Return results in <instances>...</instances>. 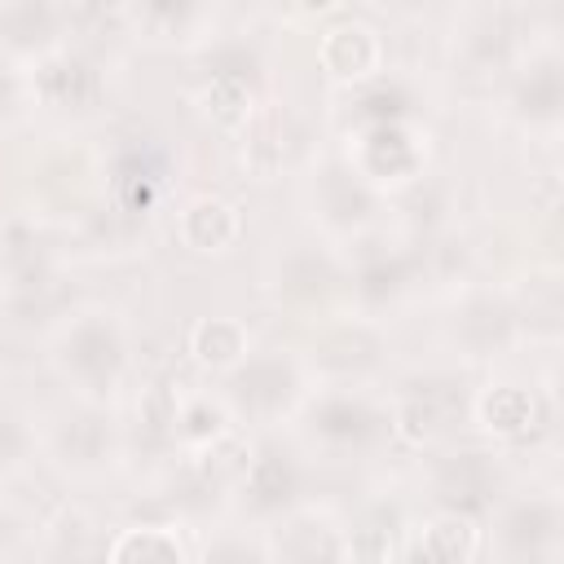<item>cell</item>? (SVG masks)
Instances as JSON below:
<instances>
[{
	"label": "cell",
	"mask_w": 564,
	"mask_h": 564,
	"mask_svg": "<svg viewBox=\"0 0 564 564\" xmlns=\"http://www.w3.org/2000/svg\"><path fill=\"white\" fill-rule=\"evenodd\" d=\"M53 366L62 370L66 383H75V392L101 401L119 388L128 370V335L110 313H84L57 335Z\"/></svg>",
	"instance_id": "1"
},
{
	"label": "cell",
	"mask_w": 564,
	"mask_h": 564,
	"mask_svg": "<svg viewBox=\"0 0 564 564\" xmlns=\"http://www.w3.org/2000/svg\"><path fill=\"white\" fill-rule=\"evenodd\" d=\"M304 397V370L286 352H264V357H242L225 375V405L242 419L273 423L282 419L295 401Z\"/></svg>",
	"instance_id": "2"
},
{
	"label": "cell",
	"mask_w": 564,
	"mask_h": 564,
	"mask_svg": "<svg viewBox=\"0 0 564 564\" xmlns=\"http://www.w3.org/2000/svg\"><path fill=\"white\" fill-rule=\"evenodd\" d=\"M471 410V397H467V383L458 375H419L410 383H401V397L392 405V423L405 441L414 445H427V441H441L449 436L463 414Z\"/></svg>",
	"instance_id": "3"
},
{
	"label": "cell",
	"mask_w": 564,
	"mask_h": 564,
	"mask_svg": "<svg viewBox=\"0 0 564 564\" xmlns=\"http://www.w3.org/2000/svg\"><path fill=\"white\" fill-rule=\"evenodd\" d=\"M300 489H304V463L291 445L282 441H260L247 458H242V480H238V494H242V507L260 520H273V516H286L295 511L300 502Z\"/></svg>",
	"instance_id": "4"
},
{
	"label": "cell",
	"mask_w": 564,
	"mask_h": 564,
	"mask_svg": "<svg viewBox=\"0 0 564 564\" xmlns=\"http://www.w3.org/2000/svg\"><path fill=\"white\" fill-rule=\"evenodd\" d=\"M313 212L330 234H361L375 225L379 189L348 159H330L313 172Z\"/></svg>",
	"instance_id": "5"
},
{
	"label": "cell",
	"mask_w": 564,
	"mask_h": 564,
	"mask_svg": "<svg viewBox=\"0 0 564 564\" xmlns=\"http://www.w3.org/2000/svg\"><path fill=\"white\" fill-rule=\"evenodd\" d=\"M304 427L322 449L352 454V449L375 445L388 432V414L379 405H370L361 392H326L308 405Z\"/></svg>",
	"instance_id": "6"
},
{
	"label": "cell",
	"mask_w": 564,
	"mask_h": 564,
	"mask_svg": "<svg viewBox=\"0 0 564 564\" xmlns=\"http://www.w3.org/2000/svg\"><path fill=\"white\" fill-rule=\"evenodd\" d=\"M375 189L379 185H410L423 176V141L414 137L410 123H379V128H361L357 150L348 159Z\"/></svg>",
	"instance_id": "7"
},
{
	"label": "cell",
	"mask_w": 564,
	"mask_h": 564,
	"mask_svg": "<svg viewBox=\"0 0 564 564\" xmlns=\"http://www.w3.org/2000/svg\"><path fill=\"white\" fill-rule=\"evenodd\" d=\"M432 489H436V502L441 511H454V516H480L494 507L498 489H502V471L494 463V454H480V449H458V454H445L432 471Z\"/></svg>",
	"instance_id": "8"
},
{
	"label": "cell",
	"mask_w": 564,
	"mask_h": 564,
	"mask_svg": "<svg viewBox=\"0 0 564 564\" xmlns=\"http://www.w3.org/2000/svg\"><path fill=\"white\" fill-rule=\"evenodd\" d=\"M48 445H53V458H57L66 471H75V476H97V471H106V467L115 463V454H119V432H115V423H110L106 410L79 405L75 414H62V419H57Z\"/></svg>",
	"instance_id": "9"
},
{
	"label": "cell",
	"mask_w": 564,
	"mask_h": 564,
	"mask_svg": "<svg viewBox=\"0 0 564 564\" xmlns=\"http://www.w3.org/2000/svg\"><path fill=\"white\" fill-rule=\"evenodd\" d=\"M498 546L520 564H542L560 546V502L551 494H529L502 507Z\"/></svg>",
	"instance_id": "10"
},
{
	"label": "cell",
	"mask_w": 564,
	"mask_h": 564,
	"mask_svg": "<svg viewBox=\"0 0 564 564\" xmlns=\"http://www.w3.org/2000/svg\"><path fill=\"white\" fill-rule=\"evenodd\" d=\"M31 93L53 110H88L101 101L106 79H101V66L93 57H84L75 48H53L48 57L35 62Z\"/></svg>",
	"instance_id": "11"
},
{
	"label": "cell",
	"mask_w": 564,
	"mask_h": 564,
	"mask_svg": "<svg viewBox=\"0 0 564 564\" xmlns=\"http://www.w3.org/2000/svg\"><path fill=\"white\" fill-rule=\"evenodd\" d=\"M454 344L467 352V357H498L507 352L516 339H520V317H516V304L507 295H467L458 308H454V326H449Z\"/></svg>",
	"instance_id": "12"
},
{
	"label": "cell",
	"mask_w": 564,
	"mask_h": 564,
	"mask_svg": "<svg viewBox=\"0 0 564 564\" xmlns=\"http://www.w3.org/2000/svg\"><path fill=\"white\" fill-rule=\"evenodd\" d=\"M511 110L529 128H555L564 115V62L555 48L529 53V62L511 79Z\"/></svg>",
	"instance_id": "13"
},
{
	"label": "cell",
	"mask_w": 564,
	"mask_h": 564,
	"mask_svg": "<svg viewBox=\"0 0 564 564\" xmlns=\"http://www.w3.org/2000/svg\"><path fill=\"white\" fill-rule=\"evenodd\" d=\"M273 564H348L344 529L322 511H286L273 533Z\"/></svg>",
	"instance_id": "14"
},
{
	"label": "cell",
	"mask_w": 564,
	"mask_h": 564,
	"mask_svg": "<svg viewBox=\"0 0 564 564\" xmlns=\"http://www.w3.org/2000/svg\"><path fill=\"white\" fill-rule=\"evenodd\" d=\"M344 282H348V273L339 269L335 256H326V251H317V247H295V251L282 256L278 278H273V291H278L286 304H295V308H317V304H326Z\"/></svg>",
	"instance_id": "15"
},
{
	"label": "cell",
	"mask_w": 564,
	"mask_h": 564,
	"mask_svg": "<svg viewBox=\"0 0 564 564\" xmlns=\"http://www.w3.org/2000/svg\"><path fill=\"white\" fill-rule=\"evenodd\" d=\"M379 357H383V335L370 322H339L322 330L313 344V361L330 379H361L379 366Z\"/></svg>",
	"instance_id": "16"
},
{
	"label": "cell",
	"mask_w": 564,
	"mask_h": 564,
	"mask_svg": "<svg viewBox=\"0 0 564 564\" xmlns=\"http://www.w3.org/2000/svg\"><path fill=\"white\" fill-rule=\"evenodd\" d=\"M322 66L335 75V79H348V84H366L375 79L379 62H383V40L375 26L348 18V22H335L330 31H322Z\"/></svg>",
	"instance_id": "17"
},
{
	"label": "cell",
	"mask_w": 564,
	"mask_h": 564,
	"mask_svg": "<svg viewBox=\"0 0 564 564\" xmlns=\"http://www.w3.org/2000/svg\"><path fill=\"white\" fill-rule=\"evenodd\" d=\"M62 26L66 13L53 4H35V0H18V4H0V48L13 57H48L53 48H62Z\"/></svg>",
	"instance_id": "18"
},
{
	"label": "cell",
	"mask_w": 564,
	"mask_h": 564,
	"mask_svg": "<svg viewBox=\"0 0 564 564\" xmlns=\"http://www.w3.org/2000/svg\"><path fill=\"white\" fill-rule=\"evenodd\" d=\"M176 234H181L185 247H194L203 256H216V251H229L242 238V212L220 194H198L181 207Z\"/></svg>",
	"instance_id": "19"
},
{
	"label": "cell",
	"mask_w": 564,
	"mask_h": 564,
	"mask_svg": "<svg viewBox=\"0 0 564 564\" xmlns=\"http://www.w3.org/2000/svg\"><path fill=\"white\" fill-rule=\"evenodd\" d=\"M401 533H405L401 507L397 502H370L344 529V560L348 564H392Z\"/></svg>",
	"instance_id": "20"
},
{
	"label": "cell",
	"mask_w": 564,
	"mask_h": 564,
	"mask_svg": "<svg viewBox=\"0 0 564 564\" xmlns=\"http://www.w3.org/2000/svg\"><path fill=\"white\" fill-rule=\"evenodd\" d=\"M480 551V529L471 516L441 511L401 555V564H476Z\"/></svg>",
	"instance_id": "21"
},
{
	"label": "cell",
	"mask_w": 564,
	"mask_h": 564,
	"mask_svg": "<svg viewBox=\"0 0 564 564\" xmlns=\"http://www.w3.org/2000/svg\"><path fill=\"white\" fill-rule=\"evenodd\" d=\"M414 282V256L410 251H397V247H383V251H366L348 278V286L357 291V300L366 308H383L392 300H401Z\"/></svg>",
	"instance_id": "22"
},
{
	"label": "cell",
	"mask_w": 564,
	"mask_h": 564,
	"mask_svg": "<svg viewBox=\"0 0 564 564\" xmlns=\"http://www.w3.org/2000/svg\"><path fill=\"white\" fill-rule=\"evenodd\" d=\"M110 538L97 516L70 507L48 524V560L53 564H106Z\"/></svg>",
	"instance_id": "23"
},
{
	"label": "cell",
	"mask_w": 564,
	"mask_h": 564,
	"mask_svg": "<svg viewBox=\"0 0 564 564\" xmlns=\"http://www.w3.org/2000/svg\"><path fill=\"white\" fill-rule=\"evenodd\" d=\"M476 414H480V423H485L494 436H502V441H524V436L542 423L538 397H533L529 388H520V383H498V388H489V392L476 401Z\"/></svg>",
	"instance_id": "24"
},
{
	"label": "cell",
	"mask_w": 564,
	"mask_h": 564,
	"mask_svg": "<svg viewBox=\"0 0 564 564\" xmlns=\"http://www.w3.org/2000/svg\"><path fill=\"white\" fill-rule=\"evenodd\" d=\"M520 53L516 22L507 13H476V22L463 31V57L471 70H507Z\"/></svg>",
	"instance_id": "25"
},
{
	"label": "cell",
	"mask_w": 564,
	"mask_h": 564,
	"mask_svg": "<svg viewBox=\"0 0 564 564\" xmlns=\"http://www.w3.org/2000/svg\"><path fill=\"white\" fill-rule=\"evenodd\" d=\"M189 352H194L198 366L229 375V370L247 357V330H242L234 317H203V322L189 330Z\"/></svg>",
	"instance_id": "26"
},
{
	"label": "cell",
	"mask_w": 564,
	"mask_h": 564,
	"mask_svg": "<svg viewBox=\"0 0 564 564\" xmlns=\"http://www.w3.org/2000/svg\"><path fill=\"white\" fill-rule=\"evenodd\" d=\"M106 564H185V551H181L176 533H167L159 524H137V529H123L119 538H110Z\"/></svg>",
	"instance_id": "27"
},
{
	"label": "cell",
	"mask_w": 564,
	"mask_h": 564,
	"mask_svg": "<svg viewBox=\"0 0 564 564\" xmlns=\"http://www.w3.org/2000/svg\"><path fill=\"white\" fill-rule=\"evenodd\" d=\"M410 93H405V84L401 79H383V75H375V79H366V84H357V106H352V119H357V128H379V123H405L410 119Z\"/></svg>",
	"instance_id": "28"
},
{
	"label": "cell",
	"mask_w": 564,
	"mask_h": 564,
	"mask_svg": "<svg viewBox=\"0 0 564 564\" xmlns=\"http://www.w3.org/2000/svg\"><path fill=\"white\" fill-rule=\"evenodd\" d=\"M229 436V410L212 397H189L172 414V441L185 445H220Z\"/></svg>",
	"instance_id": "29"
},
{
	"label": "cell",
	"mask_w": 564,
	"mask_h": 564,
	"mask_svg": "<svg viewBox=\"0 0 564 564\" xmlns=\"http://www.w3.org/2000/svg\"><path fill=\"white\" fill-rule=\"evenodd\" d=\"M123 18L137 22V31H145L150 40H185L207 13L198 4H185V0H154L141 9H123Z\"/></svg>",
	"instance_id": "30"
},
{
	"label": "cell",
	"mask_w": 564,
	"mask_h": 564,
	"mask_svg": "<svg viewBox=\"0 0 564 564\" xmlns=\"http://www.w3.org/2000/svg\"><path fill=\"white\" fill-rule=\"evenodd\" d=\"M242 159L251 163V172L273 176L286 159V128H282V110H260L247 123V141H242Z\"/></svg>",
	"instance_id": "31"
},
{
	"label": "cell",
	"mask_w": 564,
	"mask_h": 564,
	"mask_svg": "<svg viewBox=\"0 0 564 564\" xmlns=\"http://www.w3.org/2000/svg\"><path fill=\"white\" fill-rule=\"evenodd\" d=\"M251 79L238 75H207L203 79V110L216 123H247L251 119Z\"/></svg>",
	"instance_id": "32"
},
{
	"label": "cell",
	"mask_w": 564,
	"mask_h": 564,
	"mask_svg": "<svg viewBox=\"0 0 564 564\" xmlns=\"http://www.w3.org/2000/svg\"><path fill=\"white\" fill-rule=\"evenodd\" d=\"M520 330H538V335H555L560 330V278L551 269L529 278V304H516Z\"/></svg>",
	"instance_id": "33"
},
{
	"label": "cell",
	"mask_w": 564,
	"mask_h": 564,
	"mask_svg": "<svg viewBox=\"0 0 564 564\" xmlns=\"http://www.w3.org/2000/svg\"><path fill=\"white\" fill-rule=\"evenodd\" d=\"M203 564H273V560H269V551H264L260 542L229 533V538H216V542L207 546Z\"/></svg>",
	"instance_id": "34"
},
{
	"label": "cell",
	"mask_w": 564,
	"mask_h": 564,
	"mask_svg": "<svg viewBox=\"0 0 564 564\" xmlns=\"http://www.w3.org/2000/svg\"><path fill=\"white\" fill-rule=\"evenodd\" d=\"M26 88H31V84H26L9 62H0V119H13V115L22 110Z\"/></svg>",
	"instance_id": "35"
},
{
	"label": "cell",
	"mask_w": 564,
	"mask_h": 564,
	"mask_svg": "<svg viewBox=\"0 0 564 564\" xmlns=\"http://www.w3.org/2000/svg\"><path fill=\"white\" fill-rule=\"evenodd\" d=\"M18 542H22V520L0 502V555H9Z\"/></svg>",
	"instance_id": "36"
},
{
	"label": "cell",
	"mask_w": 564,
	"mask_h": 564,
	"mask_svg": "<svg viewBox=\"0 0 564 564\" xmlns=\"http://www.w3.org/2000/svg\"><path fill=\"white\" fill-rule=\"evenodd\" d=\"M18 449H22V432L13 427V419L0 414V467H9L18 458Z\"/></svg>",
	"instance_id": "37"
}]
</instances>
